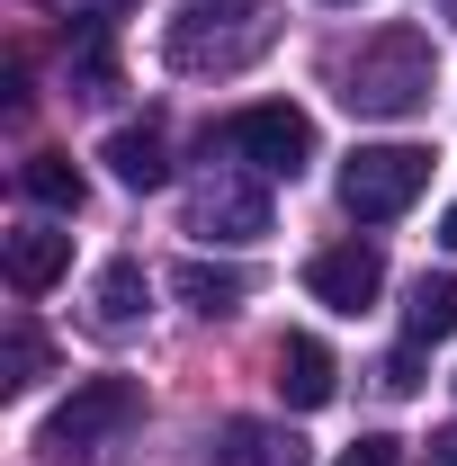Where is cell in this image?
I'll return each instance as SVG.
<instances>
[{
  "mask_svg": "<svg viewBox=\"0 0 457 466\" xmlns=\"http://www.w3.org/2000/svg\"><path fill=\"white\" fill-rule=\"evenodd\" d=\"M99 162H108L126 188H162V179H171V144H162V126H117Z\"/></svg>",
  "mask_w": 457,
  "mask_h": 466,
  "instance_id": "4fadbf2b",
  "label": "cell"
},
{
  "mask_svg": "<svg viewBox=\"0 0 457 466\" xmlns=\"http://www.w3.org/2000/svg\"><path fill=\"white\" fill-rule=\"evenodd\" d=\"M46 359H55V350L36 341L27 323H9V350H0V395H27V386L46 377Z\"/></svg>",
  "mask_w": 457,
  "mask_h": 466,
  "instance_id": "2e32d148",
  "label": "cell"
},
{
  "mask_svg": "<svg viewBox=\"0 0 457 466\" xmlns=\"http://www.w3.org/2000/svg\"><path fill=\"white\" fill-rule=\"evenodd\" d=\"M431 72H440V55H431L421 27H377V36H359L341 55V108L350 116H412L431 99Z\"/></svg>",
  "mask_w": 457,
  "mask_h": 466,
  "instance_id": "6da1fadb",
  "label": "cell"
},
{
  "mask_svg": "<svg viewBox=\"0 0 457 466\" xmlns=\"http://www.w3.org/2000/svg\"><path fill=\"white\" fill-rule=\"evenodd\" d=\"M305 288L323 296L332 314H359V305H377V288H386V251L377 242H332V251L305 260Z\"/></svg>",
  "mask_w": 457,
  "mask_h": 466,
  "instance_id": "52a82bcc",
  "label": "cell"
},
{
  "mask_svg": "<svg viewBox=\"0 0 457 466\" xmlns=\"http://www.w3.org/2000/svg\"><path fill=\"white\" fill-rule=\"evenodd\" d=\"M269 36H279V18H269V0H179L171 36H162V55L171 72H242L251 55H269Z\"/></svg>",
  "mask_w": 457,
  "mask_h": 466,
  "instance_id": "7a4b0ae2",
  "label": "cell"
},
{
  "mask_svg": "<svg viewBox=\"0 0 457 466\" xmlns=\"http://www.w3.org/2000/svg\"><path fill=\"white\" fill-rule=\"evenodd\" d=\"M269 368H279L269 386H279V395H287L296 412H323V404H332V386H341V368H332V350L314 341V332H287Z\"/></svg>",
  "mask_w": 457,
  "mask_h": 466,
  "instance_id": "ba28073f",
  "label": "cell"
},
{
  "mask_svg": "<svg viewBox=\"0 0 457 466\" xmlns=\"http://www.w3.org/2000/svg\"><path fill=\"white\" fill-rule=\"evenodd\" d=\"M171 288L188 296L198 314H233V305L251 296V279H242V269H216V260H179V269H171Z\"/></svg>",
  "mask_w": 457,
  "mask_h": 466,
  "instance_id": "9a60e30c",
  "label": "cell"
},
{
  "mask_svg": "<svg viewBox=\"0 0 457 466\" xmlns=\"http://www.w3.org/2000/svg\"><path fill=\"white\" fill-rule=\"evenodd\" d=\"M449 9H457V0H449Z\"/></svg>",
  "mask_w": 457,
  "mask_h": 466,
  "instance_id": "7402d4cb",
  "label": "cell"
},
{
  "mask_svg": "<svg viewBox=\"0 0 457 466\" xmlns=\"http://www.w3.org/2000/svg\"><path fill=\"white\" fill-rule=\"evenodd\" d=\"M18 188H27L36 207H55V216H81V198H90L81 162H72V153H55V144H36V153L18 162Z\"/></svg>",
  "mask_w": 457,
  "mask_h": 466,
  "instance_id": "7c38bea8",
  "label": "cell"
},
{
  "mask_svg": "<svg viewBox=\"0 0 457 466\" xmlns=\"http://www.w3.org/2000/svg\"><path fill=\"white\" fill-rule=\"evenodd\" d=\"M188 233H207V242H260L269 233V188H260V171H207L198 198H188Z\"/></svg>",
  "mask_w": 457,
  "mask_h": 466,
  "instance_id": "8992f818",
  "label": "cell"
},
{
  "mask_svg": "<svg viewBox=\"0 0 457 466\" xmlns=\"http://www.w3.org/2000/svg\"><path fill=\"white\" fill-rule=\"evenodd\" d=\"M341 466H395V440H359V449H341Z\"/></svg>",
  "mask_w": 457,
  "mask_h": 466,
  "instance_id": "ac0fdd59",
  "label": "cell"
},
{
  "mask_svg": "<svg viewBox=\"0 0 457 466\" xmlns=\"http://www.w3.org/2000/svg\"><path fill=\"white\" fill-rule=\"evenodd\" d=\"M440 242H449V251H457V207H449V216H440Z\"/></svg>",
  "mask_w": 457,
  "mask_h": 466,
  "instance_id": "44dd1931",
  "label": "cell"
},
{
  "mask_svg": "<svg viewBox=\"0 0 457 466\" xmlns=\"http://www.w3.org/2000/svg\"><path fill=\"white\" fill-rule=\"evenodd\" d=\"M216 466H305V440L287 421H225L216 431Z\"/></svg>",
  "mask_w": 457,
  "mask_h": 466,
  "instance_id": "30bf717a",
  "label": "cell"
},
{
  "mask_svg": "<svg viewBox=\"0 0 457 466\" xmlns=\"http://www.w3.org/2000/svg\"><path fill=\"white\" fill-rule=\"evenodd\" d=\"M207 153H233L242 171L260 179H296L305 162H314V116L287 108V99H260V108H233L216 135H207Z\"/></svg>",
  "mask_w": 457,
  "mask_h": 466,
  "instance_id": "3957f363",
  "label": "cell"
},
{
  "mask_svg": "<svg viewBox=\"0 0 457 466\" xmlns=\"http://www.w3.org/2000/svg\"><path fill=\"white\" fill-rule=\"evenodd\" d=\"M153 314V279H144V260H108L99 279H90V323L99 332H135Z\"/></svg>",
  "mask_w": 457,
  "mask_h": 466,
  "instance_id": "9c48e42d",
  "label": "cell"
},
{
  "mask_svg": "<svg viewBox=\"0 0 457 466\" xmlns=\"http://www.w3.org/2000/svg\"><path fill=\"white\" fill-rule=\"evenodd\" d=\"M135 421H144V386H135V377H90V386H72V404L46 421V449H55V458H99Z\"/></svg>",
  "mask_w": 457,
  "mask_h": 466,
  "instance_id": "277c9868",
  "label": "cell"
},
{
  "mask_svg": "<svg viewBox=\"0 0 457 466\" xmlns=\"http://www.w3.org/2000/svg\"><path fill=\"white\" fill-rule=\"evenodd\" d=\"M63 269H72V233H46V225L9 233V288L18 296H46Z\"/></svg>",
  "mask_w": 457,
  "mask_h": 466,
  "instance_id": "8fae6325",
  "label": "cell"
},
{
  "mask_svg": "<svg viewBox=\"0 0 457 466\" xmlns=\"http://www.w3.org/2000/svg\"><path fill=\"white\" fill-rule=\"evenodd\" d=\"M421 458H431V466H457V421H449V431H431V449H421Z\"/></svg>",
  "mask_w": 457,
  "mask_h": 466,
  "instance_id": "d6986e66",
  "label": "cell"
},
{
  "mask_svg": "<svg viewBox=\"0 0 457 466\" xmlns=\"http://www.w3.org/2000/svg\"><path fill=\"white\" fill-rule=\"evenodd\" d=\"M412 386H421V359L395 350V359H386V395H412Z\"/></svg>",
  "mask_w": 457,
  "mask_h": 466,
  "instance_id": "e0dca14e",
  "label": "cell"
},
{
  "mask_svg": "<svg viewBox=\"0 0 457 466\" xmlns=\"http://www.w3.org/2000/svg\"><path fill=\"white\" fill-rule=\"evenodd\" d=\"M72 9H81V18H108V9H126V0H72Z\"/></svg>",
  "mask_w": 457,
  "mask_h": 466,
  "instance_id": "ffe728a7",
  "label": "cell"
},
{
  "mask_svg": "<svg viewBox=\"0 0 457 466\" xmlns=\"http://www.w3.org/2000/svg\"><path fill=\"white\" fill-rule=\"evenodd\" d=\"M457 332V279H412V296H403V341L412 350H431V341H449Z\"/></svg>",
  "mask_w": 457,
  "mask_h": 466,
  "instance_id": "5bb4252c",
  "label": "cell"
},
{
  "mask_svg": "<svg viewBox=\"0 0 457 466\" xmlns=\"http://www.w3.org/2000/svg\"><path fill=\"white\" fill-rule=\"evenodd\" d=\"M421 188H431V153H421V144H359V153L341 162V207L359 216V225L403 216Z\"/></svg>",
  "mask_w": 457,
  "mask_h": 466,
  "instance_id": "5b68a950",
  "label": "cell"
}]
</instances>
